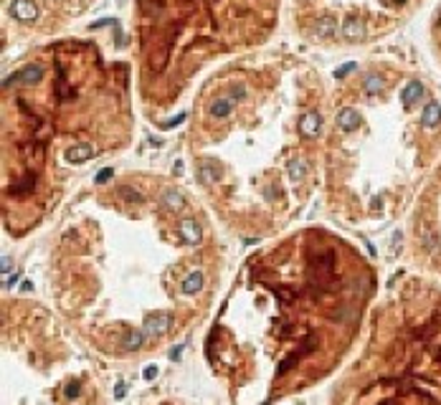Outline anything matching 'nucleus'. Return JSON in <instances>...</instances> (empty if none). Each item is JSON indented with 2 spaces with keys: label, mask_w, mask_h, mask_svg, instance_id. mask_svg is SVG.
Here are the masks:
<instances>
[{
  "label": "nucleus",
  "mask_w": 441,
  "mask_h": 405,
  "mask_svg": "<svg viewBox=\"0 0 441 405\" xmlns=\"http://www.w3.org/2000/svg\"><path fill=\"white\" fill-rule=\"evenodd\" d=\"M352 69H355V64L350 61V64H345L342 69H337V71H335V76H337V79H345V76H347V74H350Z\"/></svg>",
  "instance_id": "nucleus-18"
},
{
  "label": "nucleus",
  "mask_w": 441,
  "mask_h": 405,
  "mask_svg": "<svg viewBox=\"0 0 441 405\" xmlns=\"http://www.w3.org/2000/svg\"><path fill=\"white\" fill-rule=\"evenodd\" d=\"M398 3H406V0H395V6H398Z\"/></svg>",
  "instance_id": "nucleus-22"
},
{
  "label": "nucleus",
  "mask_w": 441,
  "mask_h": 405,
  "mask_svg": "<svg viewBox=\"0 0 441 405\" xmlns=\"http://www.w3.org/2000/svg\"><path fill=\"white\" fill-rule=\"evenodd\" d=\"M162 202L170 208V211H178L180 206H183V195L178 192V190H165V195H162Z\"/></svg>",
  "instance_id": "nucleus-12"
},
{
  "label": "nucleus",
  "mask_w": 441,
  "mask_h": 405,
  "mask_svg": "<svg viewBox=\"0 0 441 405\" xmlns=\"http://www.w3.org/2000/svg\"><path fill=\"white\" fill-rule=\"evenodd\" d=\"M234 107H236V102H234L231 96H221V99H215V102L210 104V114H213L215 119H226V117H231Z\"/></svg>",
  "instance_id": "nucleus-8"
},
{
  "label": "nucleus",
  "mask_w": 441,
  "mask_h": 405,
  "mask_svg": "<svg viewBox=\"0 0 441 405\" xmlns=\"http://www.w3.org/2000/svg\"><path fill=\"white\" fill-rule=\"evenodd\" d=\"M436 21H438V23H441V11H438V16H436Z\"/></svg>",
  "instance_id": "nucleus-21"
},
{
  "label": "nucleus",
  "mask_w": 441,
  "mask_h": 405,
  "mask_svg": "<svg viewBox=\"0 0 441 405\" xmlns=\"http://www.w3.org/2000/svg\"><path fill=\"white\" fill-rule=\"evenodd\" d=\"M92 157H94V147H92V144H76V147H69V149H66V160L74 162V165L86 162V160H92Z\"/></svg>",
  "instance_id": "nucleus-10"
},
{
  "label": "nucleus",
  "mask_w": 441,
  "mask_h": 405,
  "mask_svg": "<svg viewBox=\"0 0 441 405\" xmlns=\"http://www.w3.org/2000/svg\"><path fill=\"white\" fill-rule=\"evenodd\" d=\"M299 132L304 137H317L322 132V117L317 112H307L302 119H299Z\"/></svg>",
  "instance_id": "nucleus-3"
},
{
  "label": "nucleus",
  "mask_w": 441,
  "mask_h": 405,
  "mask_svg": "<svg viewBox=\"0 0 441 405\" xmlns=\"http://www.w3.org/2000/svg\"><path fill=\"white\" fill-rule=\"evenodd\" d=\"M438 122H441V107H438V102H428L421 112V127L433 129V127H438Z\"/></svg>",
  "instance_id": "nucleus-4"
},
{
  "label": "nucleus",
  "mask_w": 441,
  "mask_h": 405,
  "mask_svg": "<svg viewBox=\"0 0 441 405\" xmlns=\"http://www.w3.org/2000/svg\"><path fill=\"white\" fill-rule=\"evenodd\" d=\"M178 231H180V236H183V241H185V243H198V241H200V226H198L193 218L180 221Z\"/></svg>",
  "instance_id": "nucleus-7"
},
{
  "label": "nucleus",
  "mask_w": 441,
  "mask_h": 405,
  "mask_svg": "<svg viewBox=\"0 0 441 405\" xmlns=\"http://www.w3.org/2000/svg\"><path fill=\"white\" fill-rule=\"evenodd\" d=\"M112 172H114L112 167H107V170H102V172L97 175V182H104V180H109V177H112Z\"/></svg>",
  "instance_id": "nucleus-20"
},
{
  "label": "nucleus",
  "mask_w": 441,
  "mask_h": 405,
  "mask_svg": "<svg viewBox=\"0 0 441 405\" xmlns=\"http://www.w3.org/2000/svg\"><path fill=\"white\" fill-rule=\"evenodd\" d=\"M180 122H185V114H183V112H180V114H178L175 119H167V122H165L162 127H165V129H172V127H175V124H180Z\"/></svg>",
  "instance_id": "nucleus-19"
},
{
  "label": "nucleus",
  "mask_w": 441,
  "mask_h": 405,
  "mask_svg": "<svg viewBox=\"0 0 441 405\" xmlns=\"http://www.w3.org/2000/svg\"><path fill=\"white\" fill-rule=\"evenodd\" d=\"M41 79H43V66H38V64H28V66H23L21 71H16L13 76H8V79L3 81V86H6V89H11L13 84L33 86V84H38Z\"/></svg>",
  "instance_id": "nucleus-1"
},
{
  "label": "nucleus",
  "mask_w": 441,
  "mask_h": 405,
  "mask_svg": "<svg viewBox=\"0 0 441 405\" xmlns=\"http://www.w3.org/2000/svg\"><path fill=\"white\" fill-rule=\"evenodd\" d=\"M342 36H345L347 41H360V38L365 36L363 21H360V18H347V21L342 23Z\"/></svg>",
  "instance_id": "nucleus-9"
},
{
  "label": "nucleus",
  "mask_w": 441,
  "mask_h": 405,
  "mask_svg": "<svg viewBox=\"0 0 441 405\" xmlns=\"http://www.w3.org/2000/svg\"><path fill=\"white\" fill-rule=\"evenodd\" d=\"M304 172H307V170H304V162H302V160H292V162H289V177H292V180H302Z\"/></svg>",
  "instance_id": "nucleus-15"
},
{
  "label": "nucleus",
  "mask_w": 441,
  "mask_h": 405,
  "mask_svg": "<svg viewBox=\"0 0 441 405\" xmlns=\"http://www.w3.org/2000/svg\"><path fill=\"white\" fill-rule=\"evenodd\" d=\"M335 31H337V18L322 16V18L315 21V33H317L320 38H330V36H335Z\"/></svg>",
  "instance_id": "nucleus-11"
},
{
  "label": "nucleus",
  "mask_w": 441,
  "mask_h": 405,
  "mask_svg": "<svg viewBox=\"0 0 441 405\" xmlns=\"http://www.w3.org/2000/svg\"><path fill=\"white\" fill-rule=\"evenodd\" d=\"M11 16L21 23H31L38 18V6L33 0H13L11 3Z\"/></svg>",
  "instance_id": "nucleus-2"
},
{
  "label": "nucleus",
  "mask_w": 441,
  "mask_h": 405,
  "mask_svg": "<svg viewBox=\"0 0 441 405\" xmlns=\"http://www.w3.org/2000/svg\"><path fill=\"white\" fill-rule=\"evenodd\" d=\"M229 96H231L234 102H244V99H246V86H244V84H234Z\"/></svg>",
  "instance_id": "nucleus-17"
},
{
  "label": "nucleus",
  "mask_w": 441,
  "mask_h": 405,
  "mask_svg": "<svg viewBox=\"0 0 441 405\" xmlns=\"http://www.w3.org/2000/svg\"><path fill=\"white\" fill-rule=\"evenodd\" d=\"M358 124H360V114H358L352 107L340 109V114H337V127H340L342 132H352V129H358Z\"/></svg>",
  "instance_id": "nucleus-5"
},
{
  "label": "nucleus",
  "mask_w": 441,
  "mask_h": 405,
  "mask_svg": "<svg viewBox=\"0 0 441 405\" xmlns=\"http://www.w3.org/2000/svg\"><path fill=\"white\" fill-rule=\"evenodd\" d=\"M421 96H423V84H421V81H411V84H406V86L401 89V102H403V107H413Z\"/></svg>",
  "instance_id": "nucleus-6"
},
{
  "label": "nucleus",
  "mask_w": 441,
  "mask_h": 405,
  "mask_svg": "<svg viewBox=\"0 0 441 405\" xmlns=\"http://www.w3.org/2000/svg\"><path fill=\"white\" fill-rule=\"evenodd\" d=\"M200 286H203V276H200V274H190V276H188V281L183 284L185 294H190V291H198Z\"/></svg>",
  "instance_id": "nucleus-16"
},
{
  "label": "nucleus",
  "mask_w": 441,
  "mask_h": 405,
  "mask_svg": "<svg viewBox=\"0 0 441 405\" xmlns=\"http://www.w3.org/2000/svg\"><path fill=\"white\" fill-rule=\"evenodd\" d=\"M363 89H365V94H378V91H383V79L375 76V74H370V76L365 79Z\"/></svg>",
  "instance_id": "nucleus-13"
},
{
  "label": "nucleus",
  "mask_w": 441,
  "mask_h": 405,
  "mask_svg": "<svg viewBox=\"0 0 441 405\" xmlns=\"http://www.w3.org/2000/svg\"><path fill=\"white\" fill-rule=\"evenodd\" d=\"M198 172H200V180H203L205 185H210V182H215V180H218V170H215L213 165H203Z\"/></svg>",
  "instance_id": "nucleus-14"
}]
</instances>
